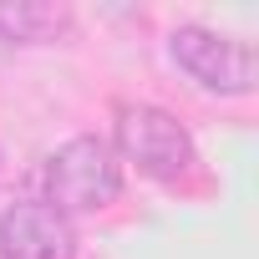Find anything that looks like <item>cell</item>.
I'll return each instance as SVG.
<instances>
[{"instance_id":"4","label":"cell","mask_w":259,"mask_h":259,"mask_svg":"<svg viewBox=\"0 0 259 259\" xmlns=\"http://www.w3.org/2000/svg\"><path fill=\"white\" fill-rule=\"evenodd\" d=\"M0 259H76V229L46 198L0 213Z\"/></svg>"},{"instance_id":"2","label":"cell","mask_w":259,"mask_h":259,"mask_svg":"<svg viewBox=\"0 0 259 259\" xmlns=\"http://www.w3.org/2000/svg\"><path fill=\"white\" fill-rule=\"evenodd\" d=\"M122 198V163L102 138H71L46 158V203L71 213H102Z\"/></svg>"},{"instance_id":"1","label":"cell","mask_w":259,"mask_h":259,"mask_svg":"<svg viewBox=\"0 0 259 259\" xmlns=\"http://www.w3.org/2000/svg\"><path fill=\"white\" fill-rule=\"evenodd\" d=\"M112 143L138 173H148L158 183H178L198 168V148L188 138V127L153 102H122L117 122H112Z\"/></svg>"},{"instance_id":"5","label":"cell","mask_w":259,"mask_h":259,"mask_svg":"<svg viewBox=\"0 0 259 259\" xmlns=\"http://www.w3.org/2000/svg\"><path fill=\"white\" fill-rule=\"evenodd\" d=\"M76 31V16L61 0H0V41H66Z\"/></svg>"},{"instance_id":"3","label":"cell","mask_w":259,"mask_h":259,"mask_svg":"<svg viewBox=\"0 0 259 259\" xmlns=\"http://www.w3.org/2000/svg\"><path fill=\"white\" fill-rule=\"evenodd\" d=\"M168 51L203 92L249 97L254 81H259V56L239 36H224V31H208V26H173Z\"/></svg>"}]
</instances>
